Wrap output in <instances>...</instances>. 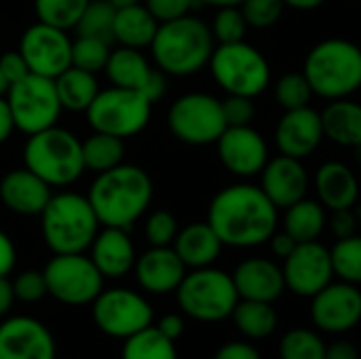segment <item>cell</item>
Instances as JSON below:
<instances>
[{
	"label": "cell",
	"instance_id": "cell-1",
	"mask_svg": "<svg viewBox=\"0 0 361 359\" xmlns=\"http://www.w3.org/2000/svg\"><path fill=\"white\" fill-rule=\"evenodd\" d=\"M207 222L224 245L256 248L267 243L279 224V209L264 190L237 182L218 190L207 207Z\"/></svg>",
	"mask_w": 361,
	"mask_h": 359
},
{
	"label": "cell",
	"instance_id": "cell-2",
	"mask_svg": "<svg viewBox=\"0 0 361 359\" xmlns=\"http://www.w3.org/2000/svg\"><path fill=\"white\" fill-rule=\"evenodd\" d=\"M152 195L154 184L148 171L137 165L121 163L95 176L87 199L102 226L129 231L133 222L146 214Z\"/></svg>",
	"mask_w": 361,
	"mask_h": 359
},
{
	"label": "cell",
	"instance_id": "cell-3",
	"mask_svg": "<svg viewBox=\"0 0 361 359\" xmlns=\"http://www.w3.org/2000/svg\"><path fill=\"white\" fill-rule=\"evenodd\" d=\"M216 49L212 28L195 17L159 23V30L150 42L154 66L169 76H192L201 72Z\"/></svg>",
	"mask_w": 361,
	"mask_h": 359
},
{
	"label": "cell",
	"instance_id": "cell-4",
	"mask_svg": "<svg viewBox=\"0 0 361 359\" xmlns=\"http://www.w3.org/2000/svg\"><path fill=\"white\" fill-rule=\"evenodd\" d=\"M302 74L315 95L332 102L361 89V49L347 38L319 40L305 57Z\"/></svg>",
	"mask_w": 361,
	"mask_h": 359
},
{
	"label": "cell",
	"instance_id": "cell-5",
	"mask_svg": "<svg viewBox=\"0 0 361 359\" xmlns=\"http://www.w3.org/2000/svg\"><path fill=\"white\" fill-rule=\"evenodd\" d=\"M99 226L93 205L78 193L53 195L40 214V233L53 254H82L91 248Z\"/></svg>",
	"mask_w": 361,
	"mask_h": 359
},
{
	"label": "cell",
	"instance_id": "cell-6",
	"mask_svg": "<svg viewBox=\"0 0 361 359\" xmlns=\"http://www.w3.org/2000/svg\"><path fill=\"white\" fill-rule=\"evenodd\" d=\"M23 167L42 178L49 186H70L82 171V142L57 125L27 135L23 146Z\"/></svg>",
	"mask_w": 361,
	"mask_h": 359
},
{
	"label": "cell",
	"instance_id": "cell-7",
	"mask_svg": "<svg viewBox=\"0 0 361 359\" xmlns=\"http://www.w3.org/2000/svg\"><path fill=\"white\" fill-rule=\"evenodd\" d=\"M209 72L226 95L256 99L271 85V63L254 44L239 40L218 44L209 57Z\"/></svg>",
	"mask_w": 361,
	"mask_h": 359
},
{
	"label": "cell",
	"instance_id": "cell-8",
	"mask_svg": "<svg viewBox=\"0 0 361 359\" xmlns=\"http://www.w3.org/2000/svg\"><path fill=\"white\" fill-rule=\"evenodd\" d=\"M176 294L182 313L205 324L231 317L239 303L233 275L214 267L190 269V273H186L178 286Z\"/></svg>",
	"mask_w": 361,
	"mask_h": 359
},
{
	"label": "cell",
	"instance_id": "cell-9",
	"mask_svg": "<svg viewBox=\"0 0 361 359\" xmlns=\"http://www.w3.org/2000/svg\"><path fill=\"white\" fill-rule=\"evenodd\" d=\"M150 112L152 102L142 91L112 85L108 89H99L85 114L93 131L125 140L146 129Z\"/></svg>",
	"mask_w": 361,
	"mask_h": 359
},
{
	"label": "cell",
	"instance_id": "cell-10",
	"mask_svg": "<svg viewBox=\"0 0 361 359\" xmlns=\"http://www.w3.org/2000/svg\"><path fill=\"white\" fill-rule=\"evenodd\" d=\"M15 129L25 135H34L57 125L61 114V102L57 97L55 80L38 74H27L25 78L8 85L4 95Z\"/></svg>",
	"mask_w": 361,
	"mask_h": 359
},
{
	"label": "cell",
	"instance_id": "cell-11",
	"mask_svg": "<svg viewBox=\"0 0 361 359\" xmlns=\"http://www.w3.org/2000/svg\"><path fill=\"white\" fill-rule=\"evenodd\" d=\"M167 127L173 138L188 146H209L216 144L226 129L222 99L192 91L180 95L167 112Z\"/></svg>",
	"mask_w": 361,
	"mask_h": 359
},
{
	"label": "cell",
	"instance_id": "cell-12",
	"mask_svg": "<svg viewBox=\"0 0 361 359\" xmlns=\"http://www.w3.org/2000/svg\"><path fill=\"white\" fill-rule=\"evenodd\" d=\"M49 294L68 307L91 305L104 290V275L82 254H55L42 269Z\"/></svg>",
	"mask_w": 361,
	"mask_h": 359
},
{
	"label": "cell",
	"instance_id": "cell-13",
	"mask_svg": "<svg viewBox=\"0 0 361 359\" xmlns=\"http://www.w3.org/2000/svg\"><path fill=\"white\" fill-rule=\"evenodd\" d=\"M93 322L99 332L110 339H129L144 328L152 326V305L137 292L129 288L102 290L91 303Z\"/></svg>",
	"mask_w": 361,
	"mask_h": 359
},
{
	"label": "cell",
	"instance_id": "cell-14",
	"mask_svg": "<svg viewBox=\"0 0 361 359\" xmlns=\"http://www.w3.org/2000/svg\"><path fill=\"white\" fill-rule=\"evenodd\" d=\"M19 51L25 57L30 72L47 78H57L72 66V38L66 30L49 23H32L19 42Z\"/></svg>",
	"mask_w": 361,
	"mask_h": 359
},
{
	"label": "cell",
	"instance_id": "cell-15",
	"mask_svg": "<svg viewBox=\"0 0 361 359\" xmlns=\"http://www.w3.org/2000/svg\"><path fill=\"white\" fill-rule=\"evenodd\" d=\"M283 279L286 288H290L298 296H315L324 290L332 277V256L330 250L319 241H305L294 248V252L283 260Z\"/></svg>",
	"mask_w": 361,
	"mask_h": 359
},
{
	"label": "cell",
	"instance_id": "cell-16",
	"mask_svg": "<svg viewBox=\"0 0 361 359\" xmlns=\"http://www.w3.org/2000/svg\"><path fill=\"white\" fill-rule=\"evenodd\" d=\"M216 148L224 169L243 180L258 176L271 159L267 140L252 125L226 127L218 138Z\"/></svg>",
	"mask_w": 361,
	"mask_h": 359
},
{
	"label": "cell",
	"instance_id": "cell-17",
	"mask_svg": "<svg viewBox=\"0 0 361 359\" xmlns=\"http://www.w3.org/2000/svg\"><path fill=\"white\" fill-rule=\"evenodd\" d=\"M51 330L34 317H6L0 324V359H55Z\"/></svg>",
	"mask_w": 361,
	"mask_h": 359
},
{
	"label": "cell",
	"instance_id": "cell-18",
	"mask_svg": "<svg viewBox=\"0 0 361 359\" xmlns=\"http://www.w3.org/2000/svg\"><path fill=\"white\" fill-rule=\"evenodd\" d=\"M313 322L326 332H347L361 320V292L357 286L341 281L328 284L313 296Z\"/></svg>",
	"mask_w": 361,
	"mask_h": 359
},
{
	"label": "cell",
	"instance_id": "cell-19",
	"mask_svg": "<svg viewBox=\"0 0 361 359\" xmlns=\"http://www.w3.org/2000/svg\"><path fill=\"white\" fill-rule=\"evenodd\" d=\"M324 123L322 112H317L311 106L286 110V114L277 121L275 127V146L281 154L294 157V159H307L311 157L319 144L324 142Z\"/></svg>",
	"mask_w": 361,
	"mask_h": 359
},
{
	"label": "cell",
	"instance_id": "cell-20",
	"mask_svg": "<svg viewBox=\"0 0 361 359\" xmlns=\"http://www.w3.org/2000/svg\"><path fill=\"white\" fill-rule=\"evenodd\" d=\"M260 176V188L277 209H286L296 201L305 199L311 184L309 171L302 165V161L281 152L269 159Z\"/></svg>",
	"mask_w": 361,
	"mask_h": 359
},
{
	"label": "cell",
	"instance_id": "cell-21",
	"mask_svg": "<svg viewBox=\"0 0 361 359\" xmlns=\"http://www.w3.org/2000/svg\"><path fill=\"white\" fill-rule=\"evenodd\" d=\"M137 284L150 294H169L176 292L186 275V264L180 260L171 245L146 250L135 260Z\"/></svg>",
	"mask_w": 361,
	"mask_h": 359
},
{
	"label": "cell",
	"instance_id": "cell-22",
	"mask_svg": "<svg viewBox=\"0 0 361 359\" xmlns=\"http://www.w3.org/2000/svg\"><path fill=\"white\" fill-rule=\"evenodd\" d=\"M51 197V186L27 167L11 169L0 180V201L13 214L40 216Z\"/></svg>",
	"mask_w": 361,
	"mask_h": 359
},
{
	"label": "cell",
	"instance_id": "cell-23",
	"mask_svg": "<svg viewBox=\"0 0 361 359\" xmlns=\"http://www.w3.org/2000/svg\"><path fill=\"white\" fill-rule=\"evenodd\" d=\"M233 281L239 298L243 300L275 303L286 290L281 267L269 258H247L239 262L233 273Z\"/></svg>",
	"mask_w": 361,
	"mask_h": 359
},
{
	"label": "cell",
	"instance_id": "cell-24",
	"mask_svg": "<svg viewBox=\"0 0 361 359\" xmlns=\"http://www.w3.org/2000/svg\"><path fill=\"white\" fill-rule=\"evenodd\" d=\"M91 260L97 267V271L104 275V279H118L133 271L135 267V245L129 237V231L104 226L93 243H91Z\"/></svg>",
	"mask_w": 361,
	"mask_h": 359
},
{
	"label": "cell",
	"instance_id": "cell-25",
	"mask_svg": "<svg viewBox=\"0 0 361 359\" xmlns=\"http://www.w3.org/2000/svg\"><path fill=\"white\" fill-rule=\"evenodd\" d=\"M315 193L317 201L330 209H353L360 201V178L343 161H326L315 171Z\"/></svg>",
	"mask_w": 361,
	"mask_h": 359
},
{
	"label": "cell",
	"instance_id": "cell-26",
	"mask_svg": "<svg viewBox=\"0 0 361 359\" xmlns=\"http://www.w3.org/2000/svg\"><path fill=\"white\" fill-rule=\"evenodd\" d=\"M224 243L216 235V231L209 226V222H192L178 231L173 250L180 256V260L186 264V269H203L212 267L222 252Z\"/></svg>",
	"mask_w": 361,
	"mask_h": 359
},
{
	"label": "cell",
	"instance_id": "cell-27",
	"mask_svg": "<svg viewBox=\"0 0 361 359\" xmlns=\"http://www.w3.org/2000/svg\"><path fill=\"white\" fill-rule=\"evenodd\" d=\"M324 133L330 142L343 148H355L361 144V104L351 97L332 99L322 110Z\"/></svg>",
	"mask_w": 361,
	"mask_h": 359
},
{
	"label": "cell",
	"instance_id": "cell-28",
	"mask_svg": "<svg viewBox=\"0 0 361 359\" xmlns=\"http://www.w3.org/2000/svg\"><path fill=\"white\" fill-rule=\"evenodd\" d=\"M159 30V21L146 8V4H133L127 8H118L114 15L112 38L121 47L131 49H146L150 47L154 34Z\"/></svg>",
	"mask_w": 361,
	"mask_h": 359
},
{
	"label": "cell",
	"instance_id": "cell-29",
	"mask_svg": "<svg viewBox=\"0 0 361 359\" xmlns=\"http://www.w3.org/2000/svg\"><path fill=\"white\" fill-rule=\"evenodd\" d=\"M104 70L114 87H125L135 91H144L146 83L154 72L142 49H131V47H118L110 51Z\"/></svg>",
	"mask_w": 361,
	"mask_h": 359
},
{
	"label": "cell",
	"instance_id": "cell-30",
	"mask_svg": "<svg viewBox=\"0 0 361 359\" xmlns=\"http://www.w3.org/2000/svg\"><path fill=\"white\" fill-rule=\"evenodd\" d=\"M328 224V209L317 199H300L286 207L283 231L290 233L298 243L317 241Z\"/></svg>",
	"mask_w": 361,
	"mask_h": 359
},
{
	"label": "cell",
	"instance_id": "cell-31",
	"mask_svg": "<svg viewBox=\"0 0 361 359\" xmlns=\"http://www.w3.org/2000/svg\"><path fill=\"white\" fill-rule=\"evenodd\" d=\"M53 80H55V89H57V97L61 102V108L70 110V112H87V108L91 106V102L99 93V85H97L95 74L80 70V68H74V66L63 70Z\"/></svg>",
	"mask_w": 361,
	"mask_h": 359
},
{
	"label": "cell",
	"instance_id": "cell-32",
	"mask_svg": "<svg viewBox=\"0 0 361 359\" xmlns=\"http://www.w3.org/2000/svg\"><path fill=\"white\" fill-rule=\"evenodd\" d=\"M231 317L239 332L247 339H267L277 328V313L273 309V303L239 298Z\"/></svg>",
	"mask_w": 361,
	"mask_h": 359
},
{
	"label": "cell",
	"instance_id": "cell-33",
	"mask_svg": "<svg viewBox=\"0 0 361 359\" xmlns=\"http://www.w3.org/2000/svg\"><path fill=\"white\" fill-rule=\"evenodd\" d=\"M125 159V144L121 138L93 131L85 142H82V161L85 169L93 174L108 171L116 165H121Z\"/></svg>",
	"mask_w": 361,
	"mask_h": 359
},
{
	"label": "cell",
	"instance_id": "cell-34",
	"mask_svg": "<svg viewBox=\"0 0 361 359\" xmlns=\"http://www.w3.org/2000/svg\"><path fill=\"white\" fill-rule=\"evenodd\" d=\"M121 359H178V351L171 339L163 336L154 326L125 339Z\"/></svg>",
	"mask_w": 361,
	"mask_h": 359
},
{
	"label": "cell",
	"instance_id": "cell-35",
	"mask_svg": "<svg viewBox=\"0 0 361 359\" xmlns=\"http://www.w3.org/2000/svg\"><path fill=\"white\" fill-rule=\"evenodd\" d=\"M89 0H34L38 21L59 30H74Z\"/></svg>",
	"mask_w": 361,
	"mask_h": 359
},
{
	"label": "cell",
	"instance_id": "cell-36",
	"mask_svg": "<svg viewBox=\"0 0 361 359\" xmlns=\"http://www.w3.org/2000/svg\"><path fill=\"white\" fill-rule=\"evenodd\" d=\"M334 275L343 281L360 286L361 284V235H351L338 239L330 250Z\"/></svg>",
	"mask_w": 361,
	"mask_h": 359
},
{
	"label": "cell",
	"instance_id": "cell-37",
	"mask_svg": "<svg viewBox=\"0 0 361 359\" xmlns=\"http://www.w3.org/2000/svg\"><path fill=\"white\" fill-rule=\"evenodd\" d=\"M114 15H116V8L108 0H89V4L85 6L74 30L78 36H93V38L112 40Z\"/></svg>",
	"mask_w": 361,
	"mask_h": 359
},
{
	"label": "cell",
	"instance_id": "cell-38",
	"mask_svg": "<svg viewBox=\"0 0 361 359\" xmlns=\"http://www.w3.org/2000/svg\"><path fill=\"white\" fill-rule=\"evenodd\" d=\"M110 40L93 38V36H76L72 40V66L97 74L106 68V61L110 57Z\"/></svg>",
	"mask_w": 361,
	"mask_h": 359
},
{
	"label": "cell",
	"instance_id": "cell-39",
	"mask_svg": "<svg viewBox=\"0 0 361 359\" xmlns=\"http://www.w3.org/2000/svg\"><path fill=\"white\" fill-rule=\"evenodd\" d=\"M275 99L283 110H296V108H305L311 106L313 99V89L307 80V76L302 72H288L283 74L275 87Z\"/></svg>",
	"mask_w": 361,
	"mask_h": 359
},
{
	"label": "cell",
	"instance_id": "cell-40",
	"mask_svg": "<svg viewBox=\"0 0 361 359\" xmlns=\"http://www.w3.org/2000/svg\"><path fill=\"white\" fill-rule=\"evenodd\" d=\"M281 359H326V345L313 330H290L279 345Z\"/></svg>",
	"mask_w": 361,
	"mask_h": 359
},
{
	"label": "cell",
	"instance_id": "cell-41",
	"mask_svg": "<svg viewBox=\"0 0 361 359\" xmlns=\"http://www.w3.org/2000/svg\"><path fill=\"white\" fill-rule=\"evenodd\" d=\"M209 28H212L214 40L218 44H226V42L245 40V32L250 25L241 13V6H222L216 11Z\"/></svg>",
	"mask_w": 361,
	"mask_h": 359
},
{
	"label": "cell",
	"instance_id": "cell-42",
	"mask_svg": "<svg viewBox=\"0 0 361 359\" xmlns=\"http://www.w3.org/2000/svg\"><path fill=\"white\" fill-rule=\"evenodd\" d=\"M178 220L167 209H157L146 218L144 224V237L152 248H167L173 245L178 235Z\"/></svg>",
	"mask_w": 361,
	"mask_h": 359
},
{
	"label": "cell",
	"instance_id": "cell-43",
	"mask_svg": "<svg viewBox=\"0 0 361 359\" xmlns=\"http://www.w3.org/2000/svg\"><path fill=\"white\" fill-rule=\"evenodd\" d=\"M286 11L283 0H243L241 2V13L247 21L250 28L256 30H267L275 25Z\"/></svg>",
	"mask_w": 361,
	"mask_h": 359
},
{
	"label": "cell",
	"instance_id": "cell-44",
	"mask_svg": "<svg viewBox=\"0 0 361 359\" xmlns=\"http://www.w3.org/2000/svg\"><path fill=\"white\" fill-rule=\"evenodd\" d=\"M222 112L226 127H245L256 118V104L245 95H226V99H222Z\"/></svg>",
	"mask_w": 361,
	"mask_h": 359
},
{
	"label": "cell",
	"instance_id": "cell-45",
	"mask_svg": "<svg viewBox=\"0 0 361 359\" xmlns=\"http://www.w3.org/2000/svg\"><path fill=\"white\" fill-rule=\"evenodd\" d=\"M15 298L21 303H38L42 300L49 290H47V279L42 271H23L15 277L13 281Z\"/></svg>",
	"mask_w": 361,
	"mask_h": 359
},
{
	"label": "cell",
	"instance_id": "cell-46",
	"mask_svg": "<svg viewBox=\"0 0 361 359\" xmlns=\"http://www.w3.org/2000/svg\"><path fill=\"white\" fill-rule=\"evenodd\" d=\"M144 4L152 13V17L159 23H163V21H171V19L190 15L199 2L197 0H146Z\"/></svg>",
	"mask_w": 361,
	"mask_h": 359
},
{
	"label": "cell",
	"instance_id": "cell-47",
	"mask_svg": "<svg viewBox=\"0 0 361 359\" xmlns=\"http://www.w3.org/2000/svg\"><path fill=\"white\" fill-rule=\"evenodd\" d=\"M0 70H2V74H4L8 85L25 78L27 74H32L25 57L21 55V51H6V53H2L0 55Z\"/></svg>",
	"mask_w": 361,
	"mask_h": 359
},
{
	"label": "cell",
	"instance_id": "cell-48",
	"mask_svg": "<svg viewBox=\"0 0 361 359\" xmlns=\"http://www.w3.org/2000/svg\"><path fill=\"white\" fill-rule=\"evenodd\" d=\"M330 229H332V233H334L336 239H345V237L355 235V231L360 229L357 214L353 209H336V212H332Z\"/></svg>",
	"mask_w": 361,
	"mask_h": 359
},
{
	"label": "cell",
	"instance_id": "cell-49",
	"mask_svg": "<svg viewBox=\"0 0 361 359\" xmlns=\"http://www.w3.org/2000/svg\"><path fill=\"white\" fill-rule=\"evenodd\" d=\"M214 359H262L258 349H254L250 343H241V341H235V343H226L222 345Z\"/></svg>",
	"mask_w": 361,
	"mask_h": 359
},
{
	"label": "cell",
	"instance_id": "cell-50",
	"mask_svg": "<svg viewBox=\"0 0 361 359\" xmlns=\"http://www.w3.org/2000/svg\"><path fill=\"white\" fill-rule=\"evenodd\" d=\"M15 262H17L15 243L4 231H0V277H8L15 269Z\"/></svg>",
	"mask_w": 361,
	"mask_h": 359
},
{
	"label": "cell",
	"instance_id": "cell-51",
	"mask_svg": "<svg viewBox=\"0 0 361 359\" xmlns=\"http://www.w3.org/2000/svg\"><path fill=\"white\" fill-rule=\"evenodd\" d=\"M269 241H271V252L277 258H281V260H286L294 252V248L298 245V241L290 233H286V231H275Z\"/></svg>",
	"mask_w": 361,
	"mask_h": 359
},
{
	"label": "cell",
	"instance_id": "cell-52",
	"mask_svg": "<svg viewBox=\"0 0 361 359\" xmlns=\"http://www.w3.org/2000/svg\"><path fill=\"white\" fill-rule=\"evenodd\" d=\"M163 336H167V339H171L173 343L182 336V332H184V320H182V315H176V313H169V315H165V317H161L159 320V324L154 326Z\"/></svg>",
	"mask_w": 361,
	"mask_h": 359
},
{
	"label": "cell",
	"instance_id": "cell-53",
	"mask_svg": "<svg viewBox=\"0 0 361 359\" xmlns=\"http://www.w3.org/2000/svg\"><path fill=\"white\" fill-rule=\"evenodd\" d=\"M165 89H167V83H165V74L157 68L154 72H152V76H150V80L146 83V87H144V95L154 104V102H159L163 95H165Z\"/></svg>",
	"mask_w": 361,
	"mask_h": 359
},
{
	"label": "cell",
	"instance_id": "cell-54",
	"mask_svg": "<svg viewBox=\"0 0 361 359\" xmlns=\"http://www.w3.org/2000/svg\"><path fill=\"white\" fill-rule=\"evenodd\" d=\"M15 290L8 277H0V317H6L15 305Z\"/></svg>",
	"mask_w": 361,
	"mask_h": 359
},
{
	"label": "cell",
	"instance_id": "cell-55",
	"mask_svg": "<svg viewBox=\"0 0 361 359\" xmlns=\"http://www.w3.org/2000/svg\"><path fill=\"white\" fill-rule=\"evenodd\" d=\"M326 359H360V353L353 343L338 341V343L326 347Z\"/></svg>",
	"mask_w": 361,
	"mask_h": 359
},
{
	"label": "cell",
	"instance_id": "cell-56",
	"mask_svg": "<svg viewBox=\"0 0 361 359\" xmlns=\"http://www.w3.org/2000/svg\"><path fill=\"white\" fill-rule=\"evenodd\" d=\"M13 129H15V123H13L8 104H6V99H4V95H2V97H0V146L11 138Z\"/></svg>",
	"mask_w": 361,
	"mask_h": 359
},
{
	"label": "cell",
	"instance_id": "cell-57",
	"mask_svg": "<svg viewBox=\"0 0 361 359\" xmlns=\"http://www.w3.org/2000/svg\"><path fill=\"white\" fill-rule=\"evenodd\" d=\"M283 2H286V6L296 8V11H315L322 4H326L328 0H283Z\"/></svg>",
	"mask_w": 361,
	"mask_h": 359
},
{
	"label": "cell",
	"instance_id": "cell-58",
	"mask_svg": "<svg viewBox=\"0 0 361 359\" xmlns=\"http://www.w3.org/2000/svg\"><path fill=\"white\" fill-rule=\"evenodd\" d=\"M199 4H207V6H216V8H222V6H241L243 0H197Z\"/></svg>",
	"mask_w": 361,
	"mask_h": 359
},
{
	"label": "cell",
	"instance_id": "cell-59",
	"mask_svg": "<svg viewBox=\"0 0 361 359\" xmlns=\"http://www.w3.org/2000/svg\"><path fill=\"white\" fill-rule=\"evenodd\" d=\"M108 2H110V4H112V6H114L116 11H118V8H127V6L140 4L142 0H108Z\"/></svg>",
	"mask_w": 361,
	"mask_h": 359
},
{
	"label": "cell",
	"instance_id": "cell-60",
	"mask_svg": "<svg viewBox=\"0 0 361 359\" xmlns=\"http://www.w3.org/2000/svg\"><path fill=\"white\" fill-rule=\"evenodd\" d=\"M6 89H8V83H6V78H4V74H2V70H0V97L6 95Z\"/></svg>",
	"mask_w": 361,
	"mask_h": 359
},
{
	"label": "cell",
	"instance_id": "cell-61",
	"mask_svg": "<svg viewBox=\"0 0 361 359\" xmlns=\"http://www.w3.org/2000/svg\"><path fill=\"white\" fill-rule=\"evenodd\" d=\"M353 159H355V165H357V169L361 171V144L353 148Z\"/></svg>",
	"mask_w": 361,
	"mask_h": 359
},
{
	"label": "cell",
	"instance_id": "cell-62",
	"mask_svg": "<svg viewBox=\"0 0 361 359\" xmlns=\"http://www.w3.org/2000/svg\"><path fill=\"white\" fill-rule=\"evenodd\" d=\"M355 214H357V224H360V229H361V203H360V205H357Z\"/></svg>",
	"mask_w": 361,
	"mask_h": 359
},
{
	"label": "cell",
	"instance_id": "cell-63",
	"mask_svg": "<svg viewBox=\"0 0 361 359\" xmlns=\"http://www.w3.org/2000/svg\"><path fill=\"white\" fill-rule=\"evenodd\" d=\"M0 36H2V28H0Z\"/></svg>",
	"mask_w": 361,
	"mask_h": 359
}]
</instances>
